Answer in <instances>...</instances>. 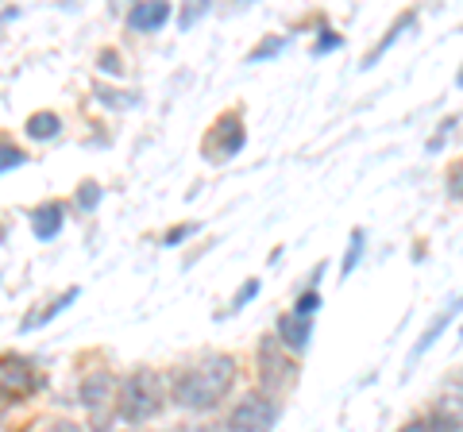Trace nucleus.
I'll list each match as a JSON object with an SVG mask.
<instances>
[{
	"label": "nucleus",
	"instance_id": "6",
	"mask_svg": "<svg viewBox=\"0 0 463 432\" xmlns=\"http://www.w3.org/2000/svg\"><path fill=\"white\" fill-rule=\"evenodd\" d=\"M78 398H81V406L90 409L93 417L105 413L112 401H116V379L109 371H93V374H85L81 386H78Z\"/></svg>",
	"mask_w": 463,
	"mask_h": 432
},
{
	"label": "nucleus",
	"instance_id": "21",
	"mask_svg": "<svg viewBox=\"0 0 463 432\" xmlns=\"http://www.w3.org/2000/svg\"><path fill=\"white\" fill-rule=\"evenodd\" d=\"M97 97H100V105H105V108H109V105H112V108H132V105H136L132 93H109V89H100Z\"/></svg>",
	"mask_w": 463,
	"mask_h": 432
},
{
	"label": "nucleus",
	"instance_id": "20",
	"mask_svg": "<svg viewBox=\"0 0 463 432\" xmlns=\"http://www.w3.org/2000/svg\"><path fill=\"white\" fill-rule=\"evenodd\" d=\"M286 47V39H270V42H259V47L248 54V62H259V59H274V54H279Z\"/></svg>",
	"mask_w": 463,
	"mask_h": 432
},
{
	"label": "nucleus",
	"instance_id": "16",
	"mask_svg": "<svg viewBox=\"0 0 463 432\" xmlns=\"http://www.w3.org/2000/svg\"><path fill=\"white\" fill-rule=\"evenodd\" d=\"M100 197H105V190H100L97 182H81L74 193V205H78V212H93L100 205Z\"/></svg>",
	"mask_w": 463,
	"mask_h": 432
},
{
	"label": "nucleus",
	"instance_id": "25",
	"mask_svg": "<svg viewBox=\"0 0 463 432\" xmlns=\"http://www.w3.org/2000/svg\"><path fill=\"white\" fill-rule=\"evenodd\" d=\"M194 232H197V224H182V228H174V232H166L163 243H166V248H178V243H182L185 236H194Z\"/></svg>",
	"mask_w": 463,
	"mask_h": 432
},
{
	"label": "nucleus",
	"instance_id": "18",
	"mask_svg": "<svg viewBox=\"0 0 463 432\" xmlns=\"http://www.w3.org/2000/svg\"><path fill=\"white\" fill-rule=\"evenodd\" d=\"M405 27H413V16H402V20L394 23V27H390V35H386V39L379 42V47H374V51L367 54V62H364V66H374V62H379L383 54H386V47H394V39H398V35L405 32Z\"/></svg>",
	"mask_w": 463,
	"mask_h": 432
},
{
	"label": "nucleus",
	"instance_id": "9",
	"mask_svg": "<svg viewBox=\"0 0 463 432\" xmlns=\"http://www.w3.org/2000/svg\"><path fill=\"white\" fill-rule=\"evenodd\" d=\"M279 348H282L279 340H263V348H259V371L267 374V390H274L279 382H286V374H294V367L279 355Z\"/></svg>",
	"mask_w": 463,
	"mask_h": 432
},
{
	"label": "nucleus",
	"instance_id": "2",
	"mask_svg": "<svg viewBox=\"0 0 463 432\" xmlns=\"http://www.w3.org/2000/svg\"><path fill=\"white\" fill-rule=\"evenodd\" d=\"M116 409L128 425H143V421H155L158 413L166 409V382L158 379L155 371H136L128 374L116 390Z\"/></svg>",
	"mask_w": 463,
	"mask_h": 432
},
{
	"label": "nucleus",
	"instance_id": "24",
	"mask_svg": "<svg viewBox=\"0 0 463 432\" xmlns=\"http://www.w3.org/2000/svg\"><path fill=\"white\" fill-rule=\"evenodd\" d=\"M259 294V278H248V286H243V290L236 294V301H232V313H240L243 305H248V301Z\"/></svg>",
	"mask_w": 463,
	"mask_h": 432
},
{
	"label": "nucleus",
	"instance_id": "17",
	"mask_svg": "<svg viewBox=\"0 0 463 432\" xmlns=\"http://www.w3.org/2000/svg\"><path fill=\"white\" fill-rule=\"evenodd\" d=\"M27 163V155L16 147L12 139H0V174H8V170H20Z\"/></svg>",
	"mask_w": 463,
	"mask_h": 432
},
{
	"label": "nucleus",
	"instance_id": "15",
	"mask_svg": "<svg viewBox=\"0 0 463 432\" xmlns=\"http://www.w3.org/2000/svg\"><path fill=\"white\" fill-rule=\"evenodd\" d=\"M24 132L27 139H54L62 132V120H58V112H35V117H27Z\"/></svg>",
	"mask_w": 463,
	"mask_h": 432
},
{
	"label": "nucleus",
	"instance_id": "27",
	"mask_svg": "<svg viewBox=\"0 0 463 432\" xmlns=\"http://www.w3.org/2000/svg\"><path fill=\"white\" fill-rule=\"evenodd\" d=\"M340 47V39H336V32H321V39H317V47H313V54H325V51H336Z\"/></svg>",
	"mask_w": 463,
	"mask_h": 432
},
{
	"label": "nucleus",
	"instance_id": "28",
	"mask_svg": "<svg viewBox=\"0 0 463 432\" xmlns=\"http://www.w3.org/2000/svg\"><path fill=\"white\" fill-rule=\"evenodd\" d=\"M100 70H105V74H120V54H116V51H105V54H100Z\"/></svg>",
	"mask_w": 463,
	"mask_h": 432
},
{
	"label": "nucleus",
	"instance_id": "4",
	"mask_svg": "<svg viewBox=\"0 0 463 432\" xmlns=\"http://www.w3.org/2000/svg\"><path fill=\"white\" fill-rule=\"evenodd\" d=\"M39 386H43V374L27 355H16V352L0 355V394L5 398H32Z\"/></svg>",
	"mask_w": 463,
	"mask_h": 432
},
{
	"label": "nucleus",
	"instance_id": "26",
	"mask_svg": "<svg viewBox=\"0 0 463 432\" xmlns=\"http://www.w3.org/2000/svg\"><path fill=\"white\" fill-rule=\"evenodd\" d=\"M43 432H85L78 421H70V417H54V421L43 428Z\"/></svg>",
	"mask_w": 463,
	"mask_h": 432
},
{
	"label": "nucleus",
	"instance_id": "22",
	"mask_svg": "<svg viewBox=\"0 0 463 432\" xmlns=\"http://www.w3.org/2000/svg\"><path fill=\"white\" fill-rule=\"evenodd\" d=\"M317 305H321V297H317V290H306V294L298 297L294 313H298V316H313V313H317Z\"/></svg>",
	"mask_w": 463,
	"mask_h": 432
},
{
	"label": "nucleus",
	"instance_id": "14",
	"mask_svg": "<svg viewBox=\"0 0 463 432\" xmlns=\"http://www.w3.org/2000/svg\"><path fill=\"white\" fill-rule=\"evenodd\" d=\"M440 413H448V417H456V421L463 425V371H456L452 379L444 382V390H440V406H437Z\"/></svg>",
	"mask_w": 463,
	"mask_h": 432
},
{
	"label": "nucleus",
	"instance_id": "7",
	"mask_svg": "<svg viewBox=\"0 0 463 432\" xmlns=\"http://www.w3.org/2000/svg\"><path fill=\"white\" fill-rule=\"evenodd\" d=\"M309 340H313V316L286 313L282 321H279V343H282V352L301 355V352L309 348Z\"/></svg>",
	"mask_w": 463,
	"mask_h": 432
},
{
	"label": "nucleus",
	"instance_id": "29",
	"mask_svg": "<svg viewBox=\"0 0 463 432\" xmlns=\"http://www.w3.org/2000/svg\"><path fill=\"white\" fill-rule=\"evenodd\" d=\"M448 193H452V197H463V163L452 170V174H448Z\"/></svg>",
	"mask_w": 463,
	"mask_h": 432
},
{
	"label": "nucleus",
	"instance_id": "33",
	"mask_svg": "<svg viewBox=\"0 0 463 432\" xmlns=\"http://www.w3.org/2000/svg\"><path fill=\"white\" fill-rule=\"evenodd\" d=\"M459 336H463V333H459Z\"/></svg>",
	"mask_w": 463,
	"mask_h": 432
},
{
	"label": "nucleus",
	"instance_id": "3",
	"mask_svg": "<svg viewBox=\"0 0 463 432\" xmlns=\"http://www.w3.org/2000/svg\"><path fill=\"white\" fill-rule=\"evenodd\" d=\"M274 421H279V406L267 394H243L240 406L228 413V421L221 432H270Z\"/></svg>",
	"mask_w": 463,
	"mask_h": 432
},
{
	"label": "nucleus",
	"instance_id": "19",
	"mask_svg": "<svg viewBox=\"0 0 463 432\" xmlns=\"http://www.w3.org/2000/svg\"><path fill=\"white\" fill-rule=\"evenodd\" d=\"M359 255H364V232H352V243H347V255H344V267H340V275H344V278L355 270Z\"/></svg>",
	"mask_w": 463,
	"mask_h": 432
},
{
	"label": "nucleus",
	"instance_id": "5",
	"mask_svg": "<svg viewBox=\"0 0 463 432\" xmlns=\"http://www.w3.org/2000/svg\"><path fill=\"white\" fill-rule=\"evenodd\" d=\"M240 147H243V124H240V117H224L221 124L213 127V136L205 139L209 163H224V158L240 155Z\"/></svg>",
	"mask_w": 463,
	"mask_h": 432
},
{
	"label": "nucleus",
	"instance_id": "30",
	"mask_svg": "<svg viewBox=\"0 0 463 432\" xmlns=\"http://www.w3.org/2000/svg\"><path fill=\"white\" fill-rule=\"evenodd\" d=\"M166 432H194V428H166Z\"/></svg>",
	"mask_w": 463,
	"mask_h": 432
},
{
	"label": "nucleus",
	"instance_id": "31",
	"mask_svg": "<svg viewBox=\"0 0 463 432\" xmlns=\"http://www.w3.org/2000/svg\"><path fill=\"white\" fill-rule=\"evenodd\" d=\"M459 85H463V70H459Z\"/></svg>",
	"mask_w": 463,
	"mask_h": 432
},
{
	"label": "nucleus",
	"instance_id": "23",
	"mask_svg": "<svg viewBox=\"0 0 463 432\" xmlns=\"http://www.w3.org/2000/svg\"><path fill=\"white\" fill-rule=\"evenodd\" d=\"M205 12H209V5H190V8H185L182 16H178V27H182V32H190V27H194L201 16H205Z\"/></svg>",
	"mask_w": 463,
	"mask_h": 432
},
{
	"label": "nucleus",
	"instance_id": "12",
	"mask_svg": "<svg viewBox=\"0 0 463 432\" xmlns=\"http://www.w3.org/2000/svg\"><path fill=\"white\" fill-rule=\"evenodd\" d=\"M459 305H463V297H456V301H452V305H448V309H444V313L437 316V321H432V324L425 328V336H421V340H417V348L410 352V363H417V359H421V355H425V352L432 348V343H437V336L444 333V328H448V324H452V316H456V309H459Z\"/></svg>",
	"mask_w": 463,
	"mask_h": 432
},
{
	"label": "nucleus",
	"instance_id": "32",
	"mask_svg": "<svg viewBox=\"0 0 463 432\" xmlns=\"http://www.w3.org/2000/svg\"><path fill=\"white\" fill-rule=\"evenodd\" d=\"M0 236H5V228H0Z\"/></svg>",
	"mask_w": 463,
	"mask_h": 432
},
{
	"label": "nucleus",
	"instance_id": "1",
	"mask_svg": "<svg viewBox=\"0 0 463 432\" xmlns=\"http://www.w3.org/2000/svg\"><path fill=\"white\" fill-rule=\"evenodd\" d=\"M236 382V359L232 355H205L194 367H182L170 382V401L190 413H209L228 398Z\"/></svg>",
	"mask_w": 463,
	"mask_h": 432
},
{
	"label": "nucleus",
	"instance_id": "10",
	"mask_svg": "<svg viewBox=\"0 0 463 432\" xmlns=\"http://www.w3.org/2000/svg\"><path fill=\"white\" fill-rule=\"evenodd\" d=\"M78 297H81V290H78V286H74V290L58 294V297L51 301V305H39V309H32V316H24L20 333H35V328H43V324H51V321H54V316H58V313H62V309H70V305H74V301H78Z\"/></svg>",
	"mask_w": 463,
	"mask_h": 432
},
{
	"label": "nucleus",
	"instance_id": "13",
	"mask_svg": "<svg viewBox=\"0 0 463 432\" xmlns=\"http://www.w3.org/2000/svg\"><path fill=\"white\" fill-rule=\"evenodd\" d=\"M402 432H463V425L456 421V417H448V413H440V409H432V413L413 417L410 425H402Z\"/></svg>",
	"mask_w": 463,
	"mask_h": 432
},
{
	"label": "nucleus",
	"instance_id": "8",
	"mask_svg": "<svg viewBox=\"0 0 463 432\" xmlns=\"http://www.w3.org/2000/svg\"><path fill=\"white\" fill-rule=\"evenodd\" d=\"M62 224H66V205L62 201H47V205H39L32 212V232L43 243H51L58 232H62Z\"/></svg>",
	"mask_w": 463,
	"mask_h": 432
},
{
	"label": "nucleus",
	"instance_id": "11",
	"mask_svg": "<svg viewBox=\"0 0 463 432\" xmlns=\"http://www.w3.org/2000/svg\"><path fill=\"white\" fill-rule=\"evenodd\" d=\"M128 23L136 27V32H158L163 23H170V5L163 0H147V5H136L128 12Z\"/></svg>",
	"mask_w": 463,
	"mask_h": 432
}]
</instances>
